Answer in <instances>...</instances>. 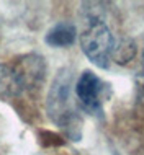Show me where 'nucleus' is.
Here are the masks:
<instances>
[{
    "label": "nucleus",
    "instance_id": "nucleus-1",
    "mask_svg": "<svg viewBox=\"0 0 144 155\" xmlns=\"http://www.w3.org/2000/svg\"><path fill=\"white\" fill-rule=\"evenodd\" d=\"M80 48L92 64L107 69L115 48V38L108 25L100 16H90L87 26L80 33Z\"/></svg>",
    "mask_w": 144,
    "mask_h": 155
},
{
    "label": "nucleus",
    "instance_id": "nucleus-2",
    "mask_svg": "<svg viewBox=\"0 0 144 155\" xmlns=\"http://www.w3.org/2000/svg\"><path fill=\"white\" fill-rule=\"evenodd\" d=\"M48 114L59 126H66L72 118L70 111V74L61 70L54 78L48 95Z\"/></svg>",
    "mask_w": 144,
    "mask_h": 155
},
{
    "label": "nucleus",
    "instance_id": "nucleus-3",
    "mask_svg": "<svg viewBox=\"0 0 144 155\" xmlns=\"http://www.w3.org/2000/svg\"><path fill=\"white\" fill-rule=\"evenodd\" d=\"M10 65H12V70H13L20 95L23 91L38 88L44 80L46 64H44V59L38 54H26V56L16 59Z\"/></svg>",
    "mask_w": 144,
    "mask_h": 155
},
{
    "label": "nucleus",
    "instance_id": "nucleus-4",
    "mask_svg": "<svg viewBox=\"0 0 144 155\" xmlns=\"http://www.w3.org/2000/svg\"><path fill=\"white\" fill-rule=\"evenodd\" d=\"M75 95L79 98V103L82 110H85L90 114L101 113V104H103V95H105V83L98 77L85 70L79 77L75 83Z\"/></svg>",
    "mask_w": 144,
    "mask_h": 155
},
{
    "label": "nucleus",
    "instance_id": "nucleus-5",
    "mask_svg": "<svg viewBox=\"0 0 144 155\" xmlns=\"http://www.w3.org/2000/svg\"><path fill=\"white\" fill-rule=\"evenodd\" d=\"M77 39V30L75 26L69 21H61L54 25L51 30L46 33V44L53 46V48H67L72 46Z\"/></svg>",
    "mask_w": 144,
    "mask_h": 155
},
{
    "label": "nucleus",
    "instance_id": "nucleus-6",
    "mask_svg": "<svg viewBox=\"0 0 144 155\" xmlns=\"http://www.w3.org/2000/svg\"><path fill=\"white\" fill-rule=\"evenodd\" d=\"M20 95L13 70L10 64H0V96H16Z\"/></svg>",
    "mask_w": 144,
    "mask_h": 155
},
{
    "label": "nucleus",
    "instance_id": "nucleus-7",
    "mask_svg": "<svg viewBox=\"0 0 144 155\" xmlns=\"http://www.w3.org/2000/svg\"><path fill=\"white\" fill-rule=\"evenodd\" d=\"M134 52H136V48H134V43L129 39H123V41H115V48H113V54L111 57L115 59L116 62H125L131 61L134 57Z\"/></svg>",
    "mask_w": 144,
    "mask_h": 155
},
{
    "label": "nucleus",
    "instance_id": "nucleus-8",
    "mask_svg": "<svg viewBox=\"0 0 144 155\" xmlns=\"http://www.w3.org/2000/svg\"><path fill=\"white\" fill-rule=\"evenodd\" d=\"M136 96H138V101L144 106V65L136 78Z\"/></svg>",
    "mask_w": 144,
    "mask_h": 155
}]
</instances>
